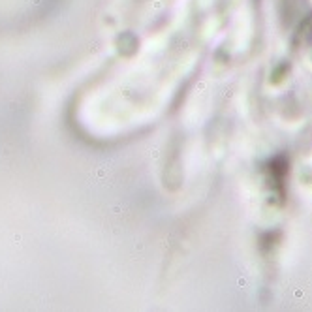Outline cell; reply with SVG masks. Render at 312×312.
Here are the masks:
<instances>
[{"label":"cell","instance_id":"6da1fadb","mask_svg":"<svg viewBox=\"0 0 312 312\" xmlns=\"http://www.w3.org/2000/svg\"><path fill=\"white\" fill-rule=\"evenodd\" d=\"M288 8L297 30L312 49V0H288Z\"/></svg>","mask_w":312,"mask_h":312}]
</instances>
